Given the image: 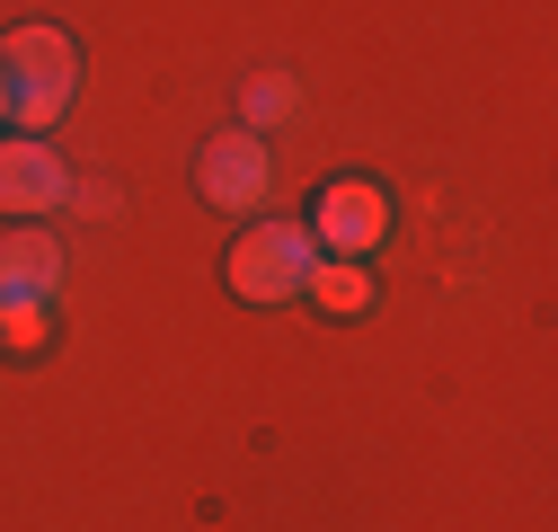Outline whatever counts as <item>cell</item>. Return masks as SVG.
Masks as SVG:
<instances>
[{
	"label": "cell",
	"mask_w": 558,
	"mask_h": 532,
	"mask_svg": "<svg viewBox=\"0 0 558 532\" xmlns=\"http://www.w3.org/2000/svg\"><path fill=\"white\" fill-rule=\"evenodd\" d=\"M266 186H275V160H266V133H214V143L195 152V195L214 214H257L266 205Z\"/></svg>",
	"instance_id": "3"
},
{
	"label": "cell",
	"mask_w": 558,
	"mask_h": 532,
	"mask_svg": "<svg viewBox=\"0 0 558 532\" xmlns=\"http://www.w3.org/2000/svg\"><path fill=\"white\" fill-rule=\"evenodd\" d=\"M302 302H319L328 319H364V311L381 302V285H373V266H364V257H319V266H311V285H302Z\"/></svg>",
	"instance_id": "7"
},
{
	"label": "cell",
	"mask_w": 558,
	"mask_h": 532,
	"mask_svg": "<svg viewBox=\"0 0 558 532\" xmlns=\"http://www.w3.org/2000/svg\"><path fill=\"white\" fill-rule=\"evenodd\" d=\"M81 98V45L62 27H10L0 36V116L45 133L62 124V107Z\"/></svg>",
	"instance_id": "1"
},
{
	"label": "cell",
	"mask_w": 558,
	"mask_h": 532,
	"mask_svg": "<svg viewBox=\"0 0 558 532\" xmlns=\"http://www.w3.org/2000/svg\"><path fill=\"white\" fill-rule=\"evenodd\" d=\"M311 240H319V257H373V249L390 240V195H381L373 178H337V186H319Z\"/></svg>",
	"instance_id": "5"
},
{
	"label": "cell",
	"mask_w": 558,
	"mask_h": 532,
	"mask_svg": "<svg viewBox=\"0 0 558 532\" xmlns=\"http://www.w3.org/2000/svg\"><path fill=\"white\" fill-rule=\"evenodd\" d=\"M311 266H319L311 222H248V231H240V249L222 257V276H231V293H240V302H302Z\"/></svg>",
	"instance_id": "2"
},
{
	"label": "cell",
	"mask_w": 558,
	"mask_h": 532,
	"mask_svg": "<svg viewBox=\"0 0 558 532\" xmlns=\"http://www.w3.org/2000/svg\"><path fill=\"white\" fill-rule=\"evenodd\" d=\"M62 293V240L36 222L0 231V302H53Z\"/></svg>",
	"instance_id": "6"
},
{
	"label": "cell",
	"mask_w": 558,
	"mask_h": 532,
	"mask_svg": "<svg viewBox=\"0 0 558 532\" xmlns=\"http://www.w3.org/2000/svg\"><path fill=\"white\" fill-rule=\"evenodd\" d=\"M0 124H10V116H0Z\"/></svg>",
	"instance_id": "10"
},
{
	"label": "cell",
	"mask_w": 558,
	"mask_h": 532,
	"mask_svg": "<svg viewBox=\"0 0 558 532\" xmlns=\"http://www.w3.org/2000/svg\"><path fill=\"white\" fill-rule=\"evenodd\" d=\"M53 338V302H0V347L10 355H36Z\"/></svg>",
	"instance_id": "9"
},
{
	"label": "cell",
	"mask_w": 558,
	"mask_h": 532,
	"mask_svg": "<svg viewBox=\"0 0 558 532\" xmlns=\"http://www.w3.org/2000/svg\"><path fill=\"white\" fill-rule=\"evenodd\" d=\"M302 107V89L284 81V72H266V81H248V98H240V133H266V124H284Z\"/></svg>",
	"instance_id": "8"
},
{
	"label": "cell",
	"mask_w": 558,
	"mask_h": 532,
	"mask_svg": "<svg viewBox=\"0 0 558 532\" xmlns=\"http://www.w3.org/2000/svg\"><path fill=\"white\" fill-rule=\"evenodd\" d=\"M53 205H72V169L53 160L45 133H10L0 143V222H45Z\"/></svg>",
	"instance_id": "4"
}]
</instances>
